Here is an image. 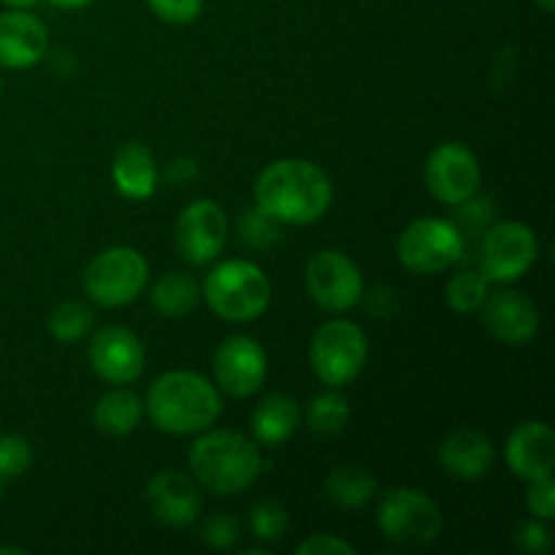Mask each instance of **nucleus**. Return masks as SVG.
<instances>
[{
    "label": "nucleus",
    "instance_id": "30",
    "mask_svg": "<svg viewBox=\"0 0 555 555\" xmlns=\"http://www.w3.org/2000/svg\"><path fill=\"white\" fill-rule=\"evenodd\" d=\"M491 217H493L491 201L466 198V201H461V209H459V215H455V228H459L464 236H477L480 231H486L488 222H491Z\"/></svg>",
    "mask_w": 555,
    "mask_h": 555
},
{
    "label": "nucleus",
    "instance_id": "37",
    "mask_svg": "<svg viewBox=\"0 0 555 555\" xmlns=\"http://www.w3.org/2000/svg\"><path fill=\"white\" fill-rule=\"evenodd\" d=\"M3 5H9V9H16V11H25L30 9V5H36L38 0H0Z\"/></svg>",
    "mask_w": 555,
    "mask_h": 555
},
{
    "label": "nucleus",
    "instance_id": "13",
    "mask_svg": "<svg viewBox=\"0 0 555 555\" xmlns=\"http://www.w3.org/2000/svg\"><path fill=\"white\" fill-rule=\"evenodd\" d=\"M144 345L133 331L122 325H106L90 341L92 372L114 385H128L144 372Z\"/></svg>",
    "mask_w": 555,
    "mask_h": 555
},
{
    "label": "nucleus",
    "instance_id": "31",
    "mask_svg": "<svg viewBox=\"0 0 555 555\" xmlns=\"http://www.w3.org/2000/svg\"><path fill=\"white\" fill-rule=\"evenodd\" d=\"M204 542H209L217 551H228L238 542V520L228 513L211 515L204 524Z\"/></svg>",
    "mask_w": 555,
    "mask_h": 555
},
{
    "label": "nucleus",
    "instance_id": "14",
    "mask_svg": "<svg viewBox=\"0 0 555 555\" xmlns=\"http://www.w3.org/2000/svg\"><path fill=\"white\" fill-rule=\"evenodd\" d=\"M215 377L225 393L247 399L266 379V352L249 336H231L217 347Z\"/></svg>",
    "mask_w": 555,
    "mask_h": 555
},
{
    "label": "nucleus",
    "instance_id": "25",
    "mask_svg": "<svg viewBox=\"0 0 555 555\" xmlns=\"http://www.w3.org/2000/svg\"><path fill=\"white\" fill-rule=\"evenodd\" d=\"M347 421H350V406H347L345 396L320 393L309 401L307 423L318 437H336L345 431Z\"/></svg>",
    "mask_w": 555,
    "mask_h": 555
},
{
    "label": "nucleus",
    "instance_id": "26",
    "mask_svg": "<svg viewBox=\"0 0 555 555\" xmlns=\"http://www.w3.org/2000/svg\"><path fill=\"white\" fill-rule=\"evenodd\" d=\"M488 298V280L480 271H461L448 285V304L461 314L480 312Z\"/></svg>",
    "mask_w": 555,
    "mask_h": 555
},
{
    "label": "nucleus",
    "instance_id": "2",
    "mask_svg": "<svg viewBox=\"0 0 555 555\" xmlns=\"http://www.w3.org/2000/svg\"><path fill=\"white\" fill-rule=\"evenodd\" d=\"M146 410L160 431L198 434L220 417V393L206 377L195 372H168L152 383Z\"/></svg>",
    "mask_w": 555,
    "mask_h": 555
},
{
    "label": "nucleus",
    "instance_id": "34",
    "mask_svg": "<svg viewBox=\"0 0 555 555\" xmlns=\"http://www.w3.org/2000/svg\"><path fill=\"white\" fill-rule=\"evenodd\" d=\"M526 504H529L531 515L542 520L555 518V482L553 477H542V480H531L529 493H526Z\"/></svg>",
    "mask_w": 555,
    "mask_h": 555
},
{
    "label": "nucleus",
    "instance_id": "40",
    "mask_svg": "<svg viewBox=\"0 0 555 555\" xmlns=\"http://www.w3.org/2000/svg\"><path fill=\"white\" fill-rule=\"evenodd\" d=\"M537 3H540L545 11H553L555 9V0H537Z\"/></svg>",
    "mask_w": 555,
    "mask_h": 555
},
{
    "label": "nucleus",
    "instance_id": "4",
    "mask_svg": "<svg viewBox=\"0 0 555 555\" xmlns=\"http://www.w3.org/2000/svg\"><path fill=\"white\" fill-rule=\"evenodd\" d=\"M204 296L222 320L249 323L269 309L271 285L253 260H228L206 276Z\"/></svg>",
    "mask_w": 555,
    "mask_h": 555
},
{
    "label": "nucleus",
    "instance_id": "36",
    "mask_svg": "<svg viewBox=\"0 0 555 555\" xmlns=\"http://www.w3.org/2000/svg\"><path fill=\"white\" fill-rule=\"evenodd\" d=\"M515 542H518V547L524 553H547L551 551V534H547V529L542 524H526L520 526L518 537H515Z\"/></svg>",
    "mask_w": 555,
    "mask_h": 555
},
{
    "label": "nucleus",
    "instance_id": "28",
    "mask_svg": "<svg viewBox=\"0 0 555 555\" xmlns=\"http://www.w3.org/2000/svg\"><path fill=\"white\" fill-rule=\"evenodd\" d=\"M287 526H291V518H287V509L282 507L274 499H266L258 507L253 509V531L258 540L274 542L280 537H285Z\"/></svg>",
    "mask_w": 555,
    "mask_h": 555
},
{
    "label": "nucleus",
    "instance_id": "11",
    "mask_svg": "<svg viewBox=\"0 0 555 555\" xmlns=\"http://www.w3.org/2000/svg\"><path fill=\"white\" fill-rule=\"evenodd\" d=\"M426 184L442 204H461L480 188V163L466 146L448 141L428 157Z\"/></svg>",
    "mask_w": 555,
    "mask_h": 555
},
{
    "label": "nucleus",
    "instance_id": "17",
    "mask_svg": "<svg viewBox=\"0 0 555 555\" xmlns=\"http://www.w3.org/2000/svg\"><path fill=\"white\" fill-rule=\"evenodd\" d=\"M146 502L166 526H190L201 513V491L184 472L163 469L146 486Z\"/></svg>",
    "mask_w": 555,
    "mask_h": 555
},
{
    "label": "nucleus",
    "instance_id": "22",
    "mask_svg": "<svg viewBox=\"0 0 555 555\" xmlns=\"http://www.w3.org/2000/svg\"><path fill=\"white\" fill-rule=\"evenodd\" d=\"M141 415H144V404L130 390H112L92 410L95 426L103 434H112V437H125V434L135 431V426L141 423Z\"/></svg>",
    "mask_w": 555,
    "mask_h": 555
},
{
    "label": "nucleus",
    "instance_id": "7",
    "mask_svg": "<svg viewBox=\"0 0 555 555\" xmlns=\"http://www.w3.org/2000/svg\"><path fill=\"white\" fill-rule=\"evenodd\" d=\"M150 266L133 247H112L92 258L85 271V291L101 307H125L144 291Z\"/></svg>",
    "mask_w": 555,
    "mask_h": 555
},
{
    "label": "nucleus",
    "instance_id": "5",
    "mask_svg": "<svg viewBox=\"0 0 555 555\" xmlns=\"http://www.w3.org/2000/svg\"><path fill=\"white\" fill-rule=\"evenodd\" d=\"M369 341L361 325L350 320H331L314 334L312 347H309V363L318 374L320 383L331 388L352 383L366 366Z\"/></svg>",
    "mask_w": 555,
    "mask_h": 555
},
{
    "label": "nucleus",
    "instance_id": "12",
    "mask_svg": "<svg viewBox=\"0 0 555 555\" xmlns=\"http://www.w3.org/2000/svg\"><path fill=\"white\" fill-rule=\"evenodd\" d=\"M228 242L225 211L215 201H193L179 215L177 247L179 255L190 263L201 266L215 260Z\"/></svg>",
    "mask_w": 555,
    "mask_h": 555
},
{
    "label": "nucleus",
    "instance_id": "39",
    "mask_svg": "<svg viewBox=\"0 0 555 555\" xmlns=\"http://www.w3.org/2000/svg\"><path fill=\"white\" fill-rule=\"evenodd\" d=\"M3 553H14V555H25L27 551H25V547H0V555H3Z\"/></svg>",
    "mask_w": 555,
    "mask_h": 555
},
{
    "label": "nucleus",
    "instance_id": "6",
    "mask_svg": "<svg viewBox=\"0 0 555 555\" xmlns=\"http://www.w3.org/2000/svg\"><path fill=\"white\" fill-rule=\"evenodd\" d=\"M466 255V236L439 217L415 220L399 238V260L415 274H439Z\"/></svg>",
    "mask_w": 555,
    "mask_h": 555
},
{
    "label": "nucleus",
    "instance_id": "15",
    "mask_svg": "<svg viewBox=\"0 0 555 555\" xmlns=\"http://www.w3.org/2000/svg\"><path fill=\"white\" fill-rule=\"evenodd\" d=\"M482 323L502 345H526L540 328V309L526 293L499 291L482 304Z\"/></svg>",
    "mask_w": 555,
    "mask_h": 555
},
{
    "label": "nucleus",
    "instance_id": "19",
    "mask_svg": "<svg viewBox=\"0 0 555 555\" xmlns=\"http://www.w3.org/2000/svg\"><path fill=\"white\" fill-rule=\"evenodd\" d=\"M439 464L459 480H480L493 464V442L482 431L461 428L439 444Z\"/></svg>",
    "mask_w": 555,
    "mask_h": 555
},
{
    "label": "nucleus",
    "instance_id": "33",
    "mask_svg": "<svg viewBox=\"0 0 555 555\" xmlns=\"http://www.w3.org/2000/svg\"><path fill=\"white\" fill-rule=\"evenodd\" d=\"M146 3L160 20L171 22V25H188L204 9V0H146Z\"/></svg>",
    "mask_w": 555,
    "mask_h": 555
},
{
    "label": "nucleus",
    "instance_id": "18",
    "mask_svg": "<svg viewBox=\"0 0 555 555\" xmlns=\"http://www.w3.org/2000/svg\"><path fill=\"white\" fill-rule=\"evenodd\" d=\"M47 27L25 11L11 9L0 14V65L5 68H30L47 52Z\"/></svg>",
    "mask_w": 555,
    "mask_h": 555
},
{
    "label": "nucleus",
    "instance_id": "27",
    "mask_svg": "<svg viewBox=\"0 0 555 555\" xmlns=\"http://www.w3.org/2000/svg\"><path fill=\"white\" fill-rule=\"evenodd\" d=\"M90 325H92L90 307H85V304L79 301H65L60 304V307L52 312V318H49V334H52L57 341L70 345V341L81 339V336L90 331Z\"/></svg>",
    "mask_w": 555,
    "mask_h": 555
},
{
    "label": "nucleus",
    "instance_id": "3",
    "mask_svg": "<svg viewBox=\"0 0 555 555\" xmlns=\"http://www.w3.org/2000/svg\"><path fill=\"white\" fill-rule=\"evenodd\" d=\"M266 466L258 448L236 431H209L190 448V469L217 496L247 491Z\"/></svg>",
    "mask_w": 555,
    "mask_h": 555
},
{
    "label": "nucleus",
    "instance_id": "23",
    "mask_svg": "<svg viewBox=\"0 0 555 555\" xmlns=\"http://www.w3.org/2000/svg\"><path fill=\"white\" fill-rule=\"evenodd\" d=\"M201 301L198 282L193 276L182 274V271H173L157 280V285L152 287V307L163 314V318H184V314L193 312Z\"/></svg>",
    "mask_w": 555,
    "mask_h": 555
},
{
    "label": "nucleus",
    "instance_id": "9",
    "mask_svg": "<svg viewBox=\"0 0 555 555\" xmlns=\"http://www.w3.org/2000/svg\"><path fill=\"white\" fill-rule=\"evenodd\" d=\"M540 242L526 222H496L482 233L477 263L488 282H513L534 266Z\"/></svg>",
    "mask_w": 555,
    "mask_h": 555
},
{
    "label": "nucleus",
    "instance_id": "35",
    "mask_svg": "<svg viewBox=\"0 0 555 555\" xmlns=\"http://www.w3.org/2000/svg\"><path fill=\"white\" fill-rule=\"evenodd\" d=\"M298 555H356V547L339 537L314 534L298 545Z\"/></svg>",
    "mask_w": 555,
    "mask_h": 555
},
{
    "label": "nucleus",
    "instance_id": "32",
    "mask_svg": "<svg viewBox=\"0 0 555 555\" xmlns=\"http://www.w3.org/2000/svg\"><path fill=\"white\" fill-rule=\"evenodd\" d=\"M242 236L249 247H269V244L276 238L274 217L266 215L263 209L249 211V215H244L242 220Z\"/></svg>",
    "mask_w": 555,
    "mask_h": 555
},
{
    "label": "nucleus",
    "instance_id": "8",
    "mask_svg": "<svg viewBox=\"0 0 555 555\" xmlns=\"http://www.w3.org/2000/svg\"><path fill=\"white\" fill-rule=\"evenodd\" d=\"M377 524L388 540L428 545L442 531V513L434 499L415 488H390L377 507Z\"/></svg>",
    "mask_w": 555,
    "mask_h": 555
},
{
    "label": "nucleus",
    "instance_id": "21",
    "mask_svg": "<svg viewBox=\"0 0 555 555\" xmlns=\"http://www.w3.org/2000/svg\"><path fill=\"white\" fill-rule=\"evenodd\" d=\"M298 426V404L296 399L285 393H274L260 401L253 412V434L266 448L287 442Z\"/></svg>",
    "mask_w": 555,
    "mask_h": 555
},
{
    "label": "nucleus",
    "instance_id": "16",
    "mask_svg": "<svg viewBox=\"0 0 555 555\" xmlns=\"http://www.w3.org/2000/svg\"><path fill=\"white\" fill-rule=\"evenodd\" d=\"M507 464L524 480H542L553 477L555 469V434L547 423L529 421L520 423L507 439Z\"/></svg>",
    "mask_w": 555,
    "mask_h": 555
},
{
    "label": "nucleus",
    "instance_id": "29",
    "mask_svg": "<svg viewBox=\"0 0 555 555\" xmlns=\"http://www.w3.org/2000/svg\"><path fill=\"white\" fill-rule=\"evenodd\" d=\"M33 461V450L22 437H0V488L3 482L25 475Z\"/></svg>",
    "mask_w": 555,
    "mask_h": 555
},
{
    "label": "nucleus",
    "instance_id": "24",
    "mask_svg": "<svg viewBox=\"0 0 555 555\" xmlns=\"http://www.w3.org/2000/svg\"><path fill=\"white\" fill-rule=\"evenodd\" d=\"M374 493H377V480L366 469H358V466H339L325 480V496L336 507H363V504L372 502Z\"/></svg>",
    "mask_w": 555,
    "mask_h": 555
},
{
    "label": "nucleus",
    "instance_id": "10",
    "mask_svg": "<svg viewBox=\"0 0 555 555\" xmlns=\"http://www.w3.org/2000/svg\"><path fill=\"white\" fill-rule=\"evenodd\" d=\"M307 291L318 307L347 312L363 296V276L358 266L339 249H323L307 263Z\"/></svg>",
    "mask_w": 555,
    "mask_h": 555
},
{
    "label": "nucleus",
    "instance_id": "20",
    "mask_svg": "<svg viewBox=\"0 0 555 555\" xmlns=\"http://www.w3.org/2000/svg\"><path fill=\"white\" fill-rule=\"evenodd\" d=\"M112 177L125 198H150L157 188V163L150 146L141 144V141H128V144L119 146L117 155H114Z\"/></svg>",
    "mask_w": 555,
    "mask_h": 555
},
{
    "label": "nucleus",
    "instance_id": "38",
    "mask_svg": "<svg viewBox=\"0 0 555 555\" xmlns=\"http://www.w3.org/2000/svg\"><path fill=\"white\" fill-rule=\"evenodd\" d=\"M49 3L60 5V9H81V5H87L90 0H49Z\"/></svg>",
    "mask_w": 555,
    "mask_h": 555
},
{
    "label": "nucleus",
    "instance_id": "1",
    "mask_svg": "<svg viewBox=\"0 0 555 555\" xmlns=\"http://www.w3.org/2000/svg\"><path fill=\"white\" fill-rule=\"evenodd\" d=\"M255 198L274 220L307 225L328 211L334 190L323 168L301 157H285L263 168L255 184Z\"/></svg>",
    "mask_w": 555,
    "mask_h": 555
}]
</instances>
